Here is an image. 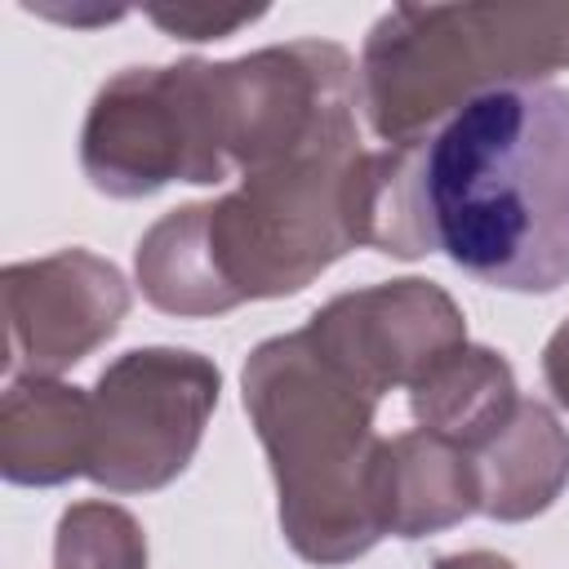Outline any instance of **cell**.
Returning <instances> with one entry per match:
<instances>
[{
  "instance_id": "6da1fadb",
  "label": "cell",
  "mask_w": 569,
  "mask_h": 569,
  "mask_svg": "<svg viewBox=\"0 0 569 569\" xmlns=\"http://www.w3.org/2000/svg\"><path fill=\"white\" fill-rule=\"evenodd\" d=\"M413 253L507 293L569 284V89H489L413 138Z\"/></svg>"
},
{
  "instance_id": "7a4b0ae2",
  "label": "cell",
  "mask_w": 569,
  "mask_h": 569,
  "mask_svg": "<svg viewBox=\"0 0 569 569\" xmlns=\"http://www.w3.org/2000/svg\"><path fill=\"white\" fill-rule=\"evenodd\" d=\"M369 151L329 147L258 173L240 191L164 213L138 240V284L169 316H218L249 298L302 289L365 244Z\"/></svg>"
},
{
  "instance_id": "3957f363",
  "label": "cell",
  "mask_w": 569,
  "mask_h": 569,
  "mask_svg": "<svg viewBox=\"0 0 569 569\" xmlns=\"http://www.w3.org/2000/svg\"><path fill=\"white\" fill-rule=\"evenodd\" d=\"M378 400L302 329L262 342L244 360V409L276 471L280 525L311 565H347L387 538Z\"/></svg>"
},
{
  "instance_id": "277c9868",
  "label": "cell",
  "mask_w": 569,
  "mask_h": 569,
  "mask_svg": "<svg viewBox=\"0 0 569 569\" xmlns=\"http://www.w3.org/2000/svg\"><path fill=\"white\" fill-rule=\"evenodd\" d=\"M569 62V4H396L360 58V102L396 147L462 102Z\"/></svg>"
},
{
  "instance_id": "5b68a950",
  "label": "cell",
  "mask_w": 569,
  "mask_h": 569,
  "mask_svg": "<svg viewBox=\"0 0 569 569\" xmlns=\"http://www.w3.org/2000/svg\"><path fill=\"white\" fill-rule=\"evenodd\" d=\"M213 405L218 369L204 356L178 347L124 351L89 396L84 476L116 493L169 485L191 462Z\"/></svg>"
},
{
  "instance_id": "8992f818",
  "label": "cell",
  "mask_w": 569,
  "mask_h": 569,
  "mask_svg": "<svg viewBox=\"0 0 569 569\" xmlns=\"http://www.w3.org/2000/svg\"><path fill=\"white\" fill-rule=\"evenodd\" d=\"M80 164L107 196L133 200L169 182H222L200 107V58L129 67L107 80L80 133Z\"/></svg>"
},
{
  "instance_id": "52a82bcc",
  "label": "cell",
  "mask_w": 569,
  "mask_h": 569,
  "mask_svg": "<svg viewBox=\"0 0 569 569\" xmlns=\"http://www.w3.org/2000/svg\"><path fill=\"white\" fill-rule=\"evenodd\" d=\"M302 333L378 396L413 387L431 373V365L467 342L462 311L431 280H387L342 293L320 307Z\"/></svg>"
},
{
  "instance_id": "ba28073f",
  "label": "cell",
  "mask_w": 569,
  "mask_h": 569,
  "mask_svg": "<svg viewBox=\"0 0 569 569\" xmlns=\"http://www.w3.org/2000/svg\"><path fill=\"white\" fill-rule=\"evenodd\" d=\"M4 311L9 373L49 378L120 329L129 289L111 262L84 249H62L40 262L4 267Z\"/></svg>"
},
{
  "instance_id": "9c48e42d",
  "label": "cell",
  "mask_w": 569,
  "mask_h": 569,
  "mask_svg": "<svg viewBox=\"0 0 569 569\" xmlns=\"http://www.w3.org/2000/svg\"><path fill=\"white\" fill-rule=\"evenodd\" d=\"M89 462V396L53 378H13L0 409V471L13 485H62Z\"/></svg>"
},
{
  "instance_id": "30bf717a",
  "label": "cell",
  "mask_w": 569,
  "mask_h": 569,
  "mask_svg": "<svg viewBox=\"0 0 569 569\" xmlns=\"http://www.w3.org/2000/svg\"><path fill=\"white\" fill-rule=\"evenodd\" d=\"M480 511L493 520H529L556 502L569 480V436L538 400L516 405L511 422L471 453Z\"/></svg>"
},
{
  "instance_id": "8fae6325",
  "label": "cell",
  "mask_w": 569,
  "mask_h": 569,
  "mask_svg": "<svg viewBox=\"0 0 569 569\" xmlns=\"http://www.w3.org/2000/svg\"><path fill=\"white\" fill-rule=\"evenodd\" d=\"M480 511L476 467L431 431H405L382 453V525L396 538H422Z\"/></svg>"
},
{
  "instance_id": "7c38bea8",
  "label": "cell",
  "mask_w": 569,
  "mask_h": 569,
  "mask_svg": "<svg viewBox=\"0 0 569 569\" xmlns=\"http://www.w3.org/2000/svg\"><path fill=\"white\" fill-rule=\"evenodd\" d=\"M516 378L511 365L489 347H453L427 378L409 387V409L418 431H431L462 449L467 458L489 445L516 413Z\"/></svg>"
},
{
  "instance_id": "4fadbf2b",
  "label": "cell",
  "mask_w": 569,
  "mask_h": 569,
  "mask_svg": "<svg viewBox=\"0 0 569 569\" xmlns=\"http://www.w3.org/2000/svg\"><path fill=\"white\" fill-rule=\"evenodd\" d=\"M58 569H147V538L124 507L76 502L58 520Z\"/></svg>"
},
{
  "instance_id": "5bb4252c",
  "label": "cell",
  "mask_w": 569,
  "mask_h": 569,
  "mask_svg": "<svg viewBox=\"0 0 569 569\" xmlns=\"http://www.w3.org/2000/svg\"><path fill=\"white\" fill-rule=\"evenodd\" d=\"M147 18H151L156 27H164L169 36H178V40H222V36H231L236 27L262 18V9H231V13H218V9L182 4V9H147Z\"/></svg>"
},
{
  "instance_id": "9a60e30c",
  "label": "cell",
  "mask_w": 569,
  "mask_h": 569,
  "mask_svg": "<svg viewBox=\"0 0 569 569\" xmlns=\"http://www.w3.org/2000/svg\"><path fill=\"white\" fill-rule=\"evenodd\" d=\"M542 378H547L551 396L569 409V320L551 333V342H547V351H542Z\"/></svg>"
},
{
  "instance_id": "2e32d148",
  "label": "cell",
  "mask_w": 569,
  "mask_h": 569,
  "mask_svg": "<svg viewBox=\"0 0 569 569\" xmlns=\"http://www.w3.org/2000/svg\"><path fill=\"white\" fill-rule=\"evenodd\" d=\"M436 569H516V565L493 551H462V556H445Z\"/></svg>"
},
{
  "instance_id": "e0dca14e",
  "label": "cell",
  "mask_w": 569,
  "mask_h": 569,
  "mask_svg": "<svg viewBox=\"0 0 569 569\" xmlns=\"http://www.w3.org/2000/svg\"><path fill=\"white\" fill-rule=\"evenodd\" d=\"M40 13H49V18H58V22L84 27V22H116L124 9H98V13H80V9H40Z\"/></svg>"
}]
</instances>
